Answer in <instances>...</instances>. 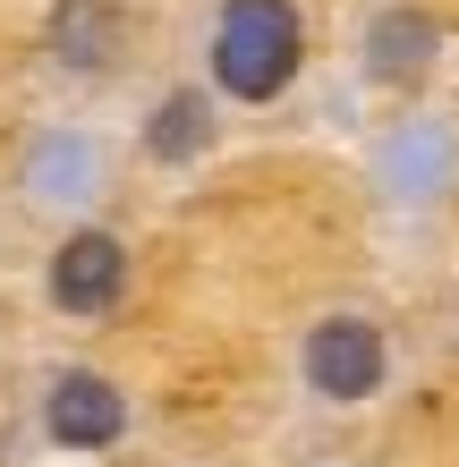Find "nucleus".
<instances>
[{"mask_svg": "<svg viewBox=\"0 0 459 467\" xmlns=\"http://www.w3.org/2000/svg\"><path fill=\"white\" fill-rule=\"evenodd\" d=\"M307 9L298 0H213L196 68L222 94V111H273L307 77Z\"/></svg>", "mask_w": 459, "mask_h": 467, "instance_id": "obj_1", "label": "nucleus"}, {"mask_svg": "<svg viewBox=\"0 0 459 467\" xmlns=\"http://www.w3.org/2000/svg\"><path fill=\"white\" fill-rule=\"evenodd\" d=\"M120 196V145L94 119H35L9 145V204L26 222H102V204Z\"/></svg>", "mask_w": 459, "mask_h": 467, "instance_id": "obj_2", "label": "nucleus"}, {"mask_svg": "<svg viewBox=\"0 0 459 467\" xmlns=\"http://www.w3.org/2000/svg\"><path fill=\"white\" fill-rule=\"evenodd\" d=\"M366 179L391 213H451L459 204V111L409 102L400 119H383L366 145Z\"/></svg>", "mask_w": 459, "mask_h": 467, "instance_id": "obj_3", "label": "nucleus"}, {"mask_svg": "<svg viewBox=\"0 0 459 467\" xmlns=\"http://www.w3.org/2000/svg\"><path fill=\"white\" fill-rule=\"evenodd\" d=\"M391 382V332L366 306H332L298 332V391L315 408H366Z\"/></svg>", "mask_w": 459, "mask_h": 467, "instance_id": "obj_4", "label": "nucleus"}, {"mask_svg": "<svg viewBox=\"0 0 459 467\" xmlns=\"http://www.w3.org/2000/svg\"><path fill=\"white\" fill-rule=\"evenodd\" d=\"M137 289V246L111 222H68L43 255V306L60 323H111Z\"/></svg>", "mask_w": 459, "mask_h": 467, "instance_id": "obj_5", "label": "nucleus"}, {"mask_svg": "<svg viewBox=\"0 0 459 467\" xmlns=\"http://www.w3.org/2000/svg\"><path fill=\"white\" fill-rule=\"evenodd\" d=\"M35 425L51 451L68 459H102L128 442V425H137V408H128V391L102 366H51L43 374V400H35Z\"/></svg>", "mask_w": 459, "mask_h": 467, "instance_id": "obj_6", "label": "nucleus"}, {"mask_svg": "<svg viewBox=\"0 0 459 467\" xmlns=\"http://www.w3.org/2000/svg\"><path fill=\"white\" fill-rule=\"evenodd\" d=\"M137 60V17L128 0H51L43 9V68L60 86H111Z\"/></svg>", "mask_w": 459, "mask_h": 467, "instance_id": "obj_7", "label": "nucleus"}, {"mask_svg": "<svg viewBox=\"0 0 459 467\" xmlns=\"http://www.w3.org/2000/svg\"><path fill=\"white\" fill-rule=\"evenodd\" d=\"M443 17L434 9H417V0H374L366 26H358V77L374 94H417V86H434V68H443Z\"/></svg>", "mask_w": 459, "mask_h": 467, "instance_id": "obj_8", "label": "nucleus"}, {"mask_svg": "<svg viewBox=\"0 0 459 467\" xmlns=\"http://www.w3.org/2000/svg\"><path fill=\"white\" fill-rule=\"evenodd\" d=\"M222 145V94L204 86V77H179V86H162L137 119V153L153 171H196V161Z\"/></svg>", "mask_w": 459, "mask_h": 467, "instance_id": "obj_9", "label": "nucleus"}]
</instances>
